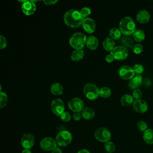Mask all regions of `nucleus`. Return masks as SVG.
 I'll return each instance as SVG.
<instances>
[{
    "mask_svg": "<svg viewBox=\"0 0 153 153\" xmlns=\"http://www.w3.org/2000/svg\"><path fill=\"white\" fill-rule=\"evenodd\" d=\"M8 102V96L7 94L2 91L0 92V108H2L5 107Z\"/></svg>",
    "mask_w": 153,
    "mask_h": 153,
    "instance_id": "29",
    "label": "nucleus"
},
{
    "mask_svg": "<svg viewBox=\"0 0 153 153\" xmlns=\"http://www.w3.org/2000/svg\"><path fill=\"white\" fill-rule=\"evenodd\" d=\"M60 117V119L63 122H65V123L69 122L71 118V116L70 114L68 112H66V111H65Z\"/></svg>",
    "mask_w": 153,
    "mask_h": 153,
    "instance_id": "35",
    "label": "nucleus"
},
{
    "mask_svg": "<svg viewBox=\"0 0 153 153\" xmlns=\"http://www.w3.org/2000/svg\"><path fill=\"white\" fill-rule=\"evenodd\" d=\"M119 29L124 35L129 36L136 30L135 23L130 17H125L119 23Z\"/></svg>",
    "mask_w": 153,
    "mask_h": 153,
    "instance_id": "2",
    "label": "nucleus"
},
{
    "mask_svg": "<svg viewBox=\"0 0 153 153\" xmlns=\"http://www.w3.org/2000/svg\"><path fill=\"white\" fill-rule=\"evenodd\" d=\"M35 143V137L30 133L24 134L21 139V145L25 149H30Z\"/></svg>",
    "mask_w": 153,
    "mask_h": 153,
    "instance_id": "13",
    "label": "nucleus"
},
{
    "mask_svg": "<svg viewBox=\"0 0 153 153\" xmlns=\"http://www.w3.org/2000/svg\"><path fill=\"white\" fill-rule=\"evenodd\" d=\"M79 13L82 19H85L86 18H88V17L91 14V10L89 7H85L81 9V10L79 11Z\"/></svg>",
    "mask_w": 153,
    "mask_h": 153,
    "instance_id": "30",
    "label": "nucleus"
},
{
    "mask_svg": "<svg viewBox=\"0 0 153 153\" xmlns=\"http://www.w3.org/2000/svg\"><path fill=\"white\" fill-rule=\"evenodd\" d=\"M104 147H105V150L109 153L114 152L115 150V144L112 142H111V141H108V142H106Z\"/></svg>",
    "mask_w": 153,
    "mask_h": 153,
    "instance_id": "31",
    "label": "nucleus"
},
{
    "mask_svg": "<svg viewBox=\"0 0 153 153\" xmlns=\"http://www.w3.org/2000/svg\"><path fill=\"white\" fill-rule=\"evenodd\" d=\"M120 43L122 46L126 48H132L134 45L133 40L129 36L124 35L121 37L120 39Z\"/></svg>",
    "mask_w": 153,
    "mask_h": 153,
    "instance_id": "21",
    "label": "nucleus"
},
{
    "mask_svg": "<svg viewBox=\"0 0 153 153\" xmlns=\"http://www.w3.org/2000/svg\"><path fill=\"white\" fill-rule=\"evenodd\" d=\"M72 140V134L67 130L60 131L56 136L55 140L57 145L60 147H65L69 145Z\"/></svg>",
    "mask_w": 153,
    "mask_h": 153,
    "instance_id": "5",
    "label": "nucleus"
},
{
    "mask_svg": "<svg viewBox=\"0 0 153 153\" xmlns=\"http://www.w3.org/2000/svg\"><path fill=\"white\" fill-rule=\"evenodd\" d=\"M137 127L138 129L141 131H145L148 129L147 124L143 121H139L137 123Z\"/></svg>",
    "mask_w": 153,
    "mask_h": 153,
    "instance_id": "34",
    "label": "nucleus"
},
{
    "mask_svg": "<svg viewBox=\"0 0 153 153\" xmlns=\"http://www.w3.org/2000/svg\"><path fill=\"white\" fill-rule=\"evenodd\" d=\"M100 89L96 85L93 83L86 84L83 88V93L84 96L89 100H93L100 96Z\"/></svg>",
    "mask_w": 153,
    "mask_h": 153,
    "instance_id": "4",
    "label": "nucleus"
},
{
    "mask_svg": "<svg viewBox=\"0 0 153 153\" xmlns=\"http://www.w3.org/2000/svg\"><path fill=\"white\" fill-rule=\"evenodd\" d=\"M111 90L108 87H103L100 89V96L103 98H108L111 95Z\"/></svg>",
    "mask_w": 153,
    "mask_h": 153,
    "instance_id": "28",
    "label": "nucleus"
},
{
    "mask_svg": "<svg viewBox=\"0 0 153 153\" xmlns=\"http://www.w3.org/2000/svg\"><path fill=\"white\" fill-rule=\"evenodd\" d=\"M133 97L131 95L128 94H126L123 95L121 98V103L124 106H129L131 104H133L134 100Z\"/></svg>",
    "mask_w": 153,
    "mask_h": 153,
    "instance_id": "24",
    "label": "nucleus"
},
{
    "mask_svg": "<svg viewBox=\"0 0 153 153\" xmlns=\"http://www.w3.org/2000/svg\"><path fill=\"white\" fill-rule=\"evenodd\" d=\"M77 153H90V152L87 149H81V150L79 151Z\"/></svg>",
    "mask_w": 153,
    "mask_h": 153,
    "instance_id": "42",
    "label": "nucleus"
},
{
    "mask_svg": "<svg viewBox=\"0 0 153 153\" xmlns=\"http://www.w3.org/2000/svg\"><path fill=\"white\" fill-rule=\"evenodd\" d=\"M84 56L83 50H75L71 54V59L73 62H78L81 60Z\"/></svg>",
    "mask_w": 153,
    "mask_h": 153,
    "instance_id": "23",
    "label": "nucleus"
},
{
    "mask_svg": "<svg viewBox=\"0 0 153 153\" xmlns=\"http://www.w3.org/2000/svg\"><path fill=\"white\" fill-rule=\"evenodd\" d=\"M51 153H62V150L59 148H56L51 151Z\"/></svg>",
    "mask_w": 153,
    "mask_h": 153,
    "instance_id": "41",
    "label": "nucleus"
},
{
    "mask_svg": "<svg viewBox=\"0 0 153 153\" xmlns=\"http://www.w3.org/2000/svg\"><path fill=\"white\" fill-rule=\"evenodd\" d=\"M132 105L134 110L137 112L143 113L148 110V104L143 100L136 99L134 100Z\"/></svg>",
    "mask_w": 153,
    "mask_h": 153,
    "instance_id": "15",
    "label": "nucleus"
},
{
    "mask_svg": "<svg viewBox=\"0 0 153 153\" xmlns=\"http://www.w3.org/2000/svg\"><path fill=\"white\" fill-rule=\"evenodd\" d=\"M142 96V91L139 89H135L133 90L132 93V96L134 99H135V100L140 99Z\"/></svg>",
    "mask_w": 153,
    "mask_h": 153,
    "instance_id": "36",
    "label": "nucleus"
},
{
    "mask_svg": "<svg viewBox=\"0 0 153 153\" xmlns=\"http://www.w3.org/2000/svg\"><path fill=\"white\" fill-rule=\"evenodd\" d=\"M121 32L118 28L112 27L109 32V35L113 40H118L121 38Z\"/></svg>",
    "mask_w": 153,
    "mask_h": 153,
    "instance_id": "26",
    "label": "nucleus"
},
{
    "mask_svg": "<svg viewBox=\"0 0 153 153\" xmlns=\"http://www.w3.org/2000/svg\"><path fill=\"white\" fill-rule=\"evenodd\" d=\"M102 45H103V47L104 50H105L107 51H110V52H111L112 50L115 47L114 40H113L110 37L106 38L103 40Z\"/></svg>",
    "mask_w": 153,
    "mask_h": 153,
    "instance_id": "20",
    "label": "nucleus"
},
{
    "mask_svg": "<svg viewBox=\"0 0 153 153\" xmlns=\"http://www.w3.org/2000/svg\"><path fill=\"white\" fill-rule=\"evenodd\" d=\"M114 57H113V56L110 53V54H107L106 56V57H105V60H106V61L108 62V63H112L114 60Z\"/></svg>",
    "mask_w": 153,
    "mask_h": 153,
    "instance_id": "39",
    "label": "nucleus"
},
{
    "mask_svg": "<svg viewBox=\"0 0 153 153\" xmlns=\"http://www.w3.org/2000/svg\"><path fill=\"white\" fill-rule=\"evenodd\" d=\"M82 117L81 112H74L73 114V118L75 121H79Z\"/></svg>",
    "mask_w": 153,
    "mask_h": 153,
    "instance_id": "38",
    "label": "nucleus"
},
{
    "mask_svg": "<svg viewBox=\"0 0 153 153\" xmlns=\"http://www.w3.org/2000/svg\"><path fill=\"white\" fill-rule=\"evenodd\" d=\"M36 4L35 1H26L22 5V11L23 13L27 16H32L36 11Z\"/></svg>",
    "mask_w": 153,
    "mask_h": 153,
    "instance_id": "12",
    "label": "nucleus"
},
{
    "mask_svg": "<svg viewBox=\"0 0 153 153\" xmlns=\"http://www.w3.org/2000/svg\"><path fill=\"white\" fill-rule=\"evenodd\" d=\"M132 51L136 54H140L143 51V46L140 44H135L132 48Z\"/></svg>",
    "mask_w": 153,
    "mask_h": 153,
    "instance_id": "33",
    "label": "nucleus"
},
{
    "mask_svg": "<svg viewBox=\"0 0 153 153\" xmlns=\"http://www.w3.org/2000/svg\"><path fill=\"white\" fill-rule=\"evenodd\" d=\"M82 27L83 29L88 33H93L94 32L96 28V25L95 22L91 18L88 17L85 19H84L83 22L82 23Z\"/></svg>",
    "mask_w": 153,
    "mask_h": 153,
    "instance_id": "14",
    "label": "nucleus"
},
{
    "mask_svg": "<svg viewBox=\"0 0 153 153\" xmlns=\"http://www.w3.org/2000/svg\"><path fill=\"white\" fill-rule=\"evenodd\" d=\"M86 46L91 50H94L99 46V41L96 36H90L87 38L86 41Z\"/></svg>",
    "mask_w": 153,
    "mask_h": 153,
    "instance_id": "18",
    "label": "nucleus"
},
{
    "mask_svg": "<svg viewBox=\"0 0 153 153\" xmlns=\"http://www.w3.org/2000/svg\"><path fill=\"white\" fill-rule=\"evenodd\" d=\"M134 75L135 74L133 68L129 66L124 65L121 66L118 69V75L121 78L123 79L130 80L134 76Z\"/></svg>",
    "mask_w": 153,
    "mask_h": 153,
    "instance_id": "11",
    "label": "nucleus"
},
{
    "mask_svg": "<svg viewBox=\"0 0 153 153\" xmlns=\"http://www.w3.org/2000/svg\"><path fill=\"white\" fill-rule=\"evenodd\" d=\"M51 93L55 96H59L62 94L63 91V86L57 82L53 84L50 87Z\"/></svg>",
    "mask_w": 153,
    "mask_h": 153,
    "instance_id": "22",
    "label": "nucleus"
},
{
    "mask_svg": "<svg viewBox=\"0 0 153 153\" xmlns=\"http://www.w3.org/2000/svg\"><path fill=\"white\" fill-rule=\"evenodd\" d=\"M57 2H58L57 0H56V1H53V0H44V1H43V3H44L47 5H54V4H55Z\"/></svg>",
    "mask_w": 153,
    "mask_h": 153,
    "instance_id": "40",
    "label": "nucleus"
},
{
    "mask_svg": "<svg viewBox=\"0 0 153 153\" xmlns=\"http://www.w3.org/2000/svg\"><path fill=\"white\" fill-rule=\"evenodd\" d=\"M86 35L82 32H76L74 33L69 38V43L70 45L75 50H82L86 44Z\"/></svg>",
    "mask_w": 153,
    "mask_h": 153,
    "instance_id": "3",
    "label": "nucleus"
},
{
    "mask_svg": "<svg viewBox=\"0 0 153 153\" xmlns=\"http://www.w3.org/2000/svg\"><path fill=\"white\" fill-rule=\"evenodd\" d=\"M95 138L100 142H107L111 138V133L110 131L105 127L98 128L94 132Z\"/></svg>",
    "mask_w": 153,
    "mask_h": 153,
    "instance_id": "6",
    "label": "nucleus"
},
{
    "mask_svg": "<svg viewBox=\"0 0 153 153\" xmlns=\"http://www.w3.org/2000/svg\"><path fill=\"white\" fill-rule=\"evenodd\" d=\"M22 153H32L30 149H25L22 151Z\"/></svg>",
    "mask_w": 153,
    "mask_h": 153,
    "instance_id": "43",
    "label": "nucleus"
},
{
    "mask_svg": "<svg viewBox=\"0 0 153 153\" xmlns=\"http://www.w3.org/2000/svg\"><path fill=\"white\" fill-rule=\"evenodd\" d=\"M142 81V77L140 75H136L134 76L128 82V87L131 89H137L139 87Z\"/></svg>",
    "mask_w": 153,
    "mask_h": 153,
    "instance_id": "17",
    "label": "nucleus"
},
{
    "mask_svg": "<svg viewBox=\"0 0 153 153\" xmlns=\"http://www.w3.org/2000/svg\"><path fill=\"white\" fill-rule=\"evenodd\" d=\"M114 59L117 60H123L126 59L128 55V50L122 45L115 46L111 52Z\"/></svg>",
    "mask_w": 153,
    "mask_h": 153,
    "instance_id": "7",
    "label": "nucleus"
},
{
    "mask_svg": "<svg viewBox=\"0 0 153 153\" xmlns=\"http://www.w3.org/2000/svg\"><path fill=\"white\" fill-rule=\"evenodd\" d=\"M69 108L74 112H81L84 108V103L79 97H74L68 102Z\"/></svg>",
    "mask_w": 153,
    "mask_h": 153,
    "instance_id": "9",
    "label": "nucleus"
},
{
    "mask_svg": "<svg viewBox=\"0 0 153 153\" xmlns=\"http://www.w3.org/2000/svg\"><path fill=\"white\" fill-rule=\"evenodd\" d=\"M51 110L54 115L60 116L65 112L63 101L60 99H54L51 103Z\"/></svg>",
    "mask_w": 153,
    "mask_h": 153,
    "instance_id": "8",
    "label": "nucleus"
},
{
    "mask_svg": "<svg viewBox=\"0 0 153 153\" xmlns=\"http://www.w3.org/2000/svg\"><path fill=\"white\" fill-rule=\"evenodd\" d=\"M57 145L55 139L50 137H44L40 142L41 148L45 151H52L57 148Z\"/></svg>",
    "mask_w": 153,
    "mask_h": 153,
    "instance_id": "10",
    "label": "nucleus"
},
{
    "mask_svg": "<svg viewBox=\"0 0 153 153\" xmlns=\"http://www.w3.org/2000/svg\"><path fill=\"white\" fill-rule=\"evenodd\" d=\"M133 69L136 75H140L143 71V66L140 64H136L133 66Z\"/></svg>",
    "mask_w": 153,
    "mask_h": 153,
    "instance_id": "32",
    "label": "nucleus"
},
{
    "mask_svg": "<svg viewBox=\"0 0 153 153\" xmlns=\"http://www.w3.org/2000/svg\"><path fill=\"white\" fill-rule=\"evenodd\" d=\"M133 37L136 41L140 42L145 39V35L142 30L136 29L133 33Z\"/></svg>",
    "mask_w": 153,
    "mask_h": 153,
    "instance_id": "27",
    "label": "nucleus"
},
{
    "mask_svg": "<svg viewBox=\"0 0 153 153\" xmlns=\"http://www.w3.org/2000/svg\"><path fill=\"white\" fill-rule=\"evenodd\" d=\"M143 138L144 141L148 144L153 143V130L152 129H147L144 131L143 134Z\"/></svg>",
    "mask_w": 153,
    "mask_h": 153,
    "instance_id": "25",
    "label": "nucleus"
},
{
    "mask_svg": "<svg viewBox=\"0 0 153 153\" xmlns=\"http://www.w3.org/2000/svg\"><path fill=\"white\" fill-rule=\"evenodd\" d=\"M82 117L86 120H90L93 118L95 115V112L92 108H84L81 112Z\"/></svg>",
    "mask_w": 153,
    "mask_h": 153,
    "instance_id": "19",
    "label": "nucleus"
},
{
    "mask_svg": "<svg viewBox=\"0 0 153 153\" xmlns=\"http://www.w3.org/2000/svg\"><path fill=\"white\" fill-rule=\"evenodd\" d=\"M7 41L5 37H4L2 35H0V49L2 50L5 48V47H7Z\"/></svg>",
    "mask_w": 153,
    "mask_h": 153,
    "instance_id": "37",
    "label": "nucleus"
},
{
    "mask_svg": "<svg viewBox=\"0 0 153 153\" xmlns=\"http://www.w3.org/2000/svg\"><path fill=\"white\" fill-rule=\"evenodd\" d=\"M150 19V14L146 10H141L136 14L137 21L142 24L146 23L149 22Z\"/></svg>",
    "mask_w": 153,
    "mask_h": 153,
    "instance_id": "16",
    "label": "nucleus"
},
{
    "mask_svg": "<svg viewBox=\"0 0 153 153\" xmlns=\"http://www.w3.org/2000/svg\"><path fill=\"white\" fill-rule=\"evenodd\" d=\"M63 20L65 24L72 28L78 27L82 25L84 20L79 11L76 10H70L66 11L64 14Z\"/></svg>",
    "mask_w": 153,
    "mask_h": 153,
    "instance_id": "1",
    "label": "nucleus"
}]
</instances>
